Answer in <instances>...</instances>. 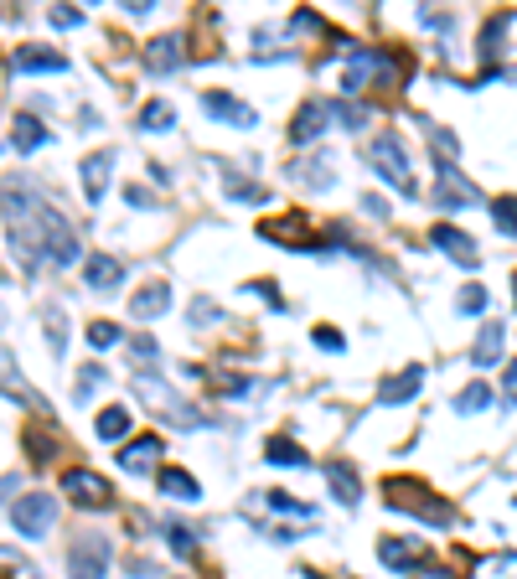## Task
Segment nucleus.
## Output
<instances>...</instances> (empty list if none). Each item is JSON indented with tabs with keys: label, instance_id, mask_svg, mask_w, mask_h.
I'll return each mask as SVG.
<instances>
[{
	"label": "nucleus",
	"instance_id": "nucleus-1",
	"mask_svg": "<svg viewBox=\"0 0 517 579\" xmlns=\"http://www.w3.org/2000/svg\"><path fill=\"white\" fill-rule=\"evenodd\" d=\"M0 218H6L11 249L21 254V269H37L42 259L52 269H68L78 259V233L63 223V212L32 181H6L0 187Z\"/></svg>",
	"mask_w": 517,
	"mask_h": 579
},
{
	"label": "nucleus",
	"instance_id": "nucleus-2",
	"mask_svg": "<svg viewBox=\"0 0 517 579\" xmlns=\"http://www.w3.org/2000/svg\"><path fill=\"white\" fill-rule=\"evenodd\" d=\"M135 393H140V404H145L150 414L166 419V424H176V430H197V424H202L197 404L181 399V393H176L166 378H156V373H135Z\"/></svg>",
	"mask_w": 517,
	"mask_h": 579
},
{
	"label": "nucleus",
	"instance_id": "nucleus-3",
	"mask_svg": "<svg viewBox=\"0 0 517 579\" xmlns=\"http://www.w3.org/2000/svg\"><path fill=\"white\" fill-rule=\"evenodd\" d=\"M383 497H388L393 512H419L424 523H435V528H450V523H455V507L440 502L430 486H419V481H409V476H388V481H383Z\"/></svg>",
	"mask_w": 517,
	"mask_h": 579
},
{
	"label": "nucleus",
	"instance_id": "nucleus-4",
	"mask_svg": "<svg viewBox=\"0 0 517 579\" xmlns=\"http://www.w3.org/2000/svg\"><path fill=\"white\" fill-rule=\"evenodd\" d=\"M368 166H373L399 197H414V171H409V156H404V140H399V135H373V140H368Z\"/></svg>",
	"mask_w": 517,
	"mask_h": 579
},
{
	"label": "nucleus",
	"instance_id": "nucleus-5",
	"mask_svg": "<svg viewBox=\"0 0 517 579\" xmlns=\"http://www.w3.org/2000/svg\"><path fill=\"white\" fill-rule=\"evenodd\" d=\"M63 497H68L73 507H88V512H109V507H114V486H109V476H99V471L73 466V471H63Z\"/></svg>",
	"mask_w": 517,
	"mask_h": 579
},
{
	"label": "nucleus",
	"instance_id": "nucleus-6",
	"mask_svg": "<svg viewBox=\"0 0 517 579\" xmlns=\"http://www.w3.org/2000/svg\"><path fill=\"white\" fill-rule=\"evenodd\" d=\"M11 523H16L21 538H42V533H52V523H57V502H52L47 492H26V497L11 502Z\"/></svg>",
	"mask_w": 517,
	"mask_h": 579
},
{
	"label": "nucleus",
	"instance_id": "nucleus-7",
	"mask_svg": "<svg viewBox=\"0 0 517 579\" xmlns=\"http://www.w3.org/2000/svg\"><path fill=\"white\" fill-rule=\"evenodd\" d=\"M68 574L73 579H104L109 574V538H99V533L78 538L68 548Z\"/></svg>",
	"mask_w": 517,
	"mask_h": 579
},
{
	"label": "nucleus",
	"instance_id": "nucleus-8",
	"mask_svg": "<svg viewBox=\"0 0 517 579\" xmlns=\"http://www.w3.org/2000/svg\"><path fill=\"white\" fill-rule=\"evenodd\" d=\"M331 130V104H321V99H306L295 109V119H290V145H311V140H321Z\"/></svg>",
	"mask_w": 517,
	"mask_h": 579
},
{
	"label": "nucleus",
	"instance_id": "nucleus-9",
	"mask_svg": "<svg viewBox=\"0 0 517 579\" xmlns=\"http://www.w3.org/2000/svg\"><path fill=\"white\" fill-rule=\"evenodd\" d=\"M109 171H114V150H94V156H83L78 181H83L88 207H99V202H104V192H109Z\"/></svg>",
	"mask_w": 517,
	"mask_h": 579
},
{
	"label": "nucleus",
	"instance_id": "nucleus-10",
	"mask_svg": "<svg viewBox=\"0 0 517 579\" xmlns=\"http://www.w3.org/2000/svg\"><path fill=\"white\" fill-rule=\"evenodd\" d=\"M202 114H212V119H228V125H238V130H254L259 125V114L243 104V99H233V94H223V88H212V94H202Z\"/></svg>",
	"mask_w": 517,
	"mask_h": 579
},
{
	"label": "nucleus",
	"instance_id": "nucleus-11",
	"mask_svg": "<svg viewBox=\"0 0 517 579\" xmlns=\"http://www.w3.org/2000/svg\"><path fill=\"white\" fill-rule=\"evenodd\" d=\"M326 492L331 502H342V507H357L362 502V476L352 461H326Z\"/></svg>",
	"mask_w": 517,
	"mask_h": 579
},
{
	"label": "nucleus",
	"instance_id": "nucleus-12",
	"mask_svg": "<svg viewBox=\"0 0 517 579\" xmlns=\"http://www.w3.org/2000/svg\"><path fill=\"white\" fill-rule=\"evenodd\" d=\"M435 249H445L455 264H461V269H476L481 264V254H476V238L471 233H461V228H450V223H435Z\"/></svg>",
	"mask_w": 517,
	"mask_h": 579
},
{
	"label": "nucleus",
	"instance_id": "nucleus-13",
	"mask_svg": "<svg viewBox=\"0 0 517 579\" xmlns=\"http://www.w3.org/2000/svg\"><path fill=\"white\" fill-rule=\"evenodd\" d=\"M83 280H88V290L109 295V290L125 285V264H119L114 254H88V259H83Z\"/></svg>",
	"mask_w": 517,
	"mask_h": 579
},
{
	"label": "nucleus",
	"instance_id": "nucleus-14",
	"mask_svg": "<svg viewBox=\"0 0 517 579\" xmlns=\"http://www.w3.org/2000/svg\"><path fill=\"white\" fill-rule=\"evenodd\" d=\"M419 388H424V368L414 362V368H404V373H393V378L378 383V404H409V399H419Z\"/></svg>",
	"mask_w": 517,
	"mask_h": 579
},
{
	"label": "nucleus",
	"instance_id": "nucleus-15",
	"mask_svg": "<svg viewBox=\"0 0 517 579\" xmlns=\"http://www.w3.org/2000/svg\"><path fill=\"white\" fill-rule=\"evenodd\" d=\"M166 311H171V285H166V280L140 285V295L130 300V316H140V321H156V316H166Z\"/></svg>",
	"mask_w": 517,
	"mask_h": 579
},
{
	"label": "nucleus",
	"instance_id": "nucleus-16",
	"mask_svg": "<svg viewBox=\"0 0 517 579\" xmlns=\"http://www.w3.org/2000/svg\"><path fill=\"white\" fill-rule=\"evenodd\" d=\"M181 57H187V52H181V37L171 32V37H156V42H145V68L150 73H176L181 68Z\"/></svg>",
	"mask_w": 517,
	"mask_h": 579
},
{
	"label": "nucleus",
	"instance_id": "nucleus-17",
	"mask_svg": "<svg viewBox=\"0 0 517 579\" xmlns=\"http://www.w3.org/2000/svg\"><path fill=\"white\" fill-rule=\"evenodd\" d=\"M156 461H161V440L156 435H140V440H130L125 450H119V466H125L130 476H145Z\"/></svg>",
	"mask_w": 517,
	"mask_h": 579
},
{
	"label": "nucleus",
	"instance_id": "nucleus-18",
	"mask_svg": "<svg viewBox=\"0 0 517 579\" xmlns=\"http://www.w3.org/2000/svg\"><path fill=\"white\" fill-rule=\"evenodd\" d=\"M156 486H161V497H166V502H197V497H202L197 476H187L181 466H166V471H156Z\"/></svg>",
	"mask_w": 517,
	"mask_h": 579
},
{
	"label": "nucleus",
	"instance_id": "nucleus-19",
	"mask_svg": "<svg viewBox=\"0 0 517 579\" xmlns=\"http://www.w3.org/2000/svg\"><path fill=\"white\" fill-rule=\"evenodd\" d=\"M16 68L21 73H68V57L52 52V47H21L16 52Z\"/></svg>",
	"mask_w": 517,
	"mask_h": 579
},
{
	"label": "nucleus",
	"instance_id": "nucleus-20",
	"mask_svg": "<svg viewBox=\"0 0 517 579\" xmlns=\"http://www.w3.org/2000/svg\"><path fill=\"white\" fill-rule=\"evenodd\" d=\"M502 347H507V326H502V321L481 326V337H476V347H471V362H476V368H492V362L502 357Z\"/></svg>",
	"mask_w": 517,
	"mask_h": 579
},
{
	"label": "nucleus",
	"instance_id": "nucleus-21",
	"mask_svg": "<svg viewBox=\"0 0 517 579\" xmlns=\"http://www.w3.org/2000/svg\"><path fill=\"white\" fill-rule=\"evenodd\" d=\"M435 202H440V207H466V202H476V187L455 176V166H440V192H435Z\"/></svg>",
	"mask_w": 517,
	"mask_h": 579
},
{
	"label": "nucleus",
	"instance_id": "nucleus-22",
	"mask_svg": "<svg viewBox=\"0 0 517 579\" xmlns=\"http://www.w3.org/2000/svg\"><path fill=\"white\" fill-rule=\"evenodd\" d=\"M378 559H383L388 569H414V564H419V543H414V538H383V543H378Z\"/></svg>",
	"mask_w": 517,
	"mask_h": 579
},
{
	"label": "nucleus",
	"instance_id": "nucleus-23",
	"mask_svg": "<svg viewBox=\"0 0 517 579\" xmlns=\"http://www.w3.org/2000/svg\"><path fill=\"white\" fill-rule=\"evenodd\" d=\"M264 461L269 466H311V455L300 450L295 440H285V435H269L264 440Z\"/></svg>",
	"mask_w": 517,
	"mask_h": 579
},
{
	"label": "nucleus",
	"instance_id": "nucleus-24",
	"mask_svg": "<svg viewBox=\"0 0 517 579\" xmlns=\"http://www.w3.org/2000/svg\"><path fill=\"white\" fill-rule=\"evenodd\" d=\"M11 145L16 150H37V145H47V125L37 114H16L11 119Z\"/></svg>",
	"mask_w": 517,
	"mask_h": 579
},
{
	"label": "nucleus",
	"instance_id": "nucleus-25",
	"mask_svg": "<svg viewBox=\"0 0 517 579\" xmlns=\"http://www.w3.org/2000/svg\"><path fill=\"white\" fill-rule=\"evenodd\" d=\"M130 409L125 404H109V409H99V419H94V430H99V440H125L130 435Z\"/></svg>",
	"mask_w": 517,
	"mask_h": 579
},
{
	"label": "nucleus",
	"instance_id": "nucleus-26",
	"mask_svg": "<svg viewBox=\"0 0 517 579\" xmlns=\"http://www.w3.org/2000/svg\"><path fill=\"white\" fill-rule=\"evenodd\" d=\"M140 130H145V135H166V130H176V109H171L166 99H150V104L140 109Z\"/></svg>",
	"mask_w": 517,
	"mask_h": 579
},
{
	"label": "nucleus",
	"instance_id": "nucleus-27",
	"mask_svg": "<svg viewBox=\"0 0 517 579\" xmlns=\"http://www.w3.org/2000/svg\"><path fill=\"white\" fill-rule=\"evenodd\" d=\"M259 233H264V238H285V243H300V249H311V228H306V218H290V223H264Z\"/></svg>",
	"mask_w": 517,
	"mask_h": 579
},
{
	"label": "nucleus",
	"instance_id": "nucleus-28",
	"mask_svg": "<svg viewBox=\"0 0 517 579\" xmlns=\"http://www.w3.org/2000/svg\"><path fill=\"white\" fill-rule=\"evenodd\" d=\"M486 404H492V388L486 383H471V388L455 393V414H481Z\"/></svg>",
	"mask_w": 517,
	"mask_h": 579
},
{
	"label": "nucleus",
	"instance_id": "nucleus-29",
	"mask_svg": "<svg viewBox=\"0 0 517 579\" xmlns=\"http://www.w3.org/2000/svg\"><path fill=\"white\" fill-rule=\"evenodd\" d=\"M166 543H171L176 559H192V554H197V538H192L187 523H166Z\"/></svg>",
	"mask_w": 517,
	"mask_h": 579
},
{
	"label": "nucleus",
	"instance_id": "nucleus-30",
	"mask_svg": "<svg viewBox=\"0 0 517 579\" xmlns=\"http://www.w3.org/2000/svg\"><path fill=\"white\" fill-rule=\"evenodd\" d=\"M492 223H497V233L517 238V197H497L492 202Z\"/></svg>",
	"mask_w": 517,
	"mask_h": 579
},
{
	"label": "nucleus",
	"instance_id": "nucleus-31",
	"mask_svg": "<svg viewBox=\"0 0 517 579\" xmlns=\"http://www.w3.org/2000/svg\"><path fill=\"white\" fill-rule=\"evenodd\" d=\"M264 502H269V512H290V517H311V502H300V497H290V492H269Z\"/></svg>",
	"mask_w": 517,
	"mask_h": 579
},
{
	"label": "nucleus",
	"instance_id": "nucleus-32",
	"mask_svg": "<svg viewBox=\"0 0 517 579\" xmlns=\"http://www.w3.org/2000/svg\"><path fill=\"white\" fill-rule=\"evenodd\" d=\"M99 383H104V368H83V373H78V383H73V399H78V404H88Z\"/></svg>",
	"mask_w": 517,
	"mask_h": 579
},
{
	"label": "nucleus",
	"instance_id": "nucleus-33",
	"mask_svg": "<svg viewBox=\"0 0 517 579\" xmlns=\"http://www.w3.org/2000/svg\"><path fill=\"white\" fill-rule=\"evenodd\" d=\"M207 388H218V393H228V399H238V393H249L254 383L238 378V373H218V378H207Z\"/></svg>",
	"mask_w": 517,
	"mask_h": 579
},
{
	"label": "nucleus",
	"instance_id": "nucleus-34",
	"mask_svg": "<svg viewBox=\"0 0 517 579\" xmlns=\"http://www.w3.org/2000/svg\"><path fill=\"white\" fill-rule=\"evenodd\" d=\"M130 357L140 362V373H150V362H156V357H161V347H156V342H150V337H130Z\"/></svg>",
	"mask_w": 517,
	"mask_h": 579
},
{
	"label": "nucleus",
	"instance_id": "nucleus-35",
	"mask_svg": "<svg viewBox=\"0 0 517 579\" xmlns=\"http://www.w3.org/2000/svg\"><path fill=\"white\" fill-rule=\"evenodd\" d=\"M455 306H461V316H481V311H486V290H481V285H466Z\"/></svg>",
	"mask_w": 517,
	"mask_h": 579
},
{
	"label": "nucleus",
	"instance_id": "nucleus-36",
	"mask_svg": "<svg viewBox=\"0 0 517 579\" xmlns=\"http://www.w3.org/2000/svg\"><path fill=\"white\" fill-rule=\"evenodd\" d=\"M311 337H316V347H321V352H347V337H342L337 326H316Z\"/></svg>",
	"mask_w": 517,
	"mask_h": 579
},
{
	"label": "nucleus",
	"instance_id": "nucleus-37",
	"mask_svg": "<svg viewBox=\"0 0 517 579\" xmlns=\"http://www.w3.org/2000/svg\"><path fill=\"white\" fill-rule=\"evenodd\" d=\"M88 342H94L99 352L114 347V342H119V326H114V321H94V326H88Z\"/></svg>",
	"mask_w": 517,
	"mask_h": 579
},
{
	"label": "nucleus",
	"instance_id": "nucleus-38",
	"mask_svg": "<svg viewBox=\"0 0 517 579\" xmlns=\"http://www.w3.org/2000/svg\"><path fill=\"white\" fill-rule=\"evenodd\" d=\"M47 331H52V337H47V342H52V352L63 357V347H68V331H63V311H57V306L47 311Z\"/></svg>",
	"mask_w": 517,
	"mask_h": 579
},
{
	"label": "nucleus",
	"instance_id": "nucleus-39",
	"mask_svg": "<svg viewBox=\"0 0 517 579\" xmlns=\"http://www.w3.org/2000/svg\"><path fill=\"white\" fill-rule=\"evenodd\" d=\"M502 399L517 404V362H507V378H502Z\"/></svg>",
	"mask_w": 517,
	"mask_h": 579
},
{
	"label": "nucleus",
	"instance_id": "nucleus-40",
	"mask_svg": "<svg viewBox=\"0 0 517 579\" xmlns=\"http://www.w3.org/2000/svg\"><path fill=\"white\" fill-rule=\"evenodd\" d=\"M233 197L238 202H264V187H243V181H233Z\"/></svg>",
	"mask_w": 517,
	"mask_h": 579
},
{
	"label": "nucleus",
	"instance_id": "nucleus-41",
	"mask_svg": "<svg viewBox=\"0 0 517 579\" xmlns=\"http://www.w3.org/2000/svg\"><path fill=\"white\" fill-rule=\"evenodd\" d=\"M362 207H368V212H373V218H388V202H383V197H373V192H368V197H362Z\"/></svg>",
	"mask_w": 517,
	"mask_h": 579
},
{
	"label": "nucleus",
	"instance_id": "nucleus-42",
	"mask_svg": "<svg viewBox=\"0 0 517 579\" xmlns=\"http://www.w3.org/2000/svg\"><path fill=\"white\" fill-rule=\"evenodd\" d=\"M78 21H83L78 11H52V26H78Z\"/></svg>",
	"mask_w": 517,
	"mask_h": 579
},
{
	"label": "nucleus",
	"instance_id": "nucleus-43",
	"mask_svg": "<svg viewBox=\"0 0 517 579\" xmlns=\"http://www.w3.org/2000/svg\"><path fill=\"white\" fill-rule=\"evenodd\" d=\"M11 492H16V476H0V502H6Z\"/></svg>",
	"mask_w": 517,
	"mask_h": 579
},
{
	"label": "nucleus",
	"instance_id": "nucleus-44",
	"mask_svg": "<svg viewBox=\"0 0 517 579\" xmlns=\"http://www.w3.org/2000/svg\"><path fill=\"white\" fill-rule=\"evenodd\" d=\"M0 569H16V554H11V548H0Z\"/></svg>",
	"mask_w": 517,
	"mask_h": 579
},
{
	"label": "nucleus",
	"instance_id": "nucleus-45",
	"mask_svg": "<svg viewBox=\"0 0 517 579\" xmlns=\"http://www.w3.org/2000/svg\"><path fill=\"white\" fill-rule=\"evenodd\" d=\"M419 579H455V574H445V569H430V574H419Z\"/></svg>",
	"mask_w": 517,
	"mask_h": 579
},
{
	"label": "nucleus",
	"instance_id": "nucleus-46",
	"mask_svg": "<svg viewBox=\"0 0 517 579\" xmlns=\"http://www.w3.org/2000/svg\"><path fill=\"white\" fill-rule=\"evenodd\" d=\"M0 326H6V311H0Z\"/></svg>",
	"mask_w": 517,
	"mask_h": 579
},
{
	"label": "nucleus",
	"instance_id": "nucleus-47",
	"mask_svg": "<svg viewBox=\"0 0 517 579\" xmlns=\"http://www.w3.org/2000/svg\"><path fill=\"white\" fill-rule=\"evenodd\" d=\"M512 290H517V274H512Z\"/></svg>",
	"mask_w": 517,
	"mask_h": 579
}]
</instances>
